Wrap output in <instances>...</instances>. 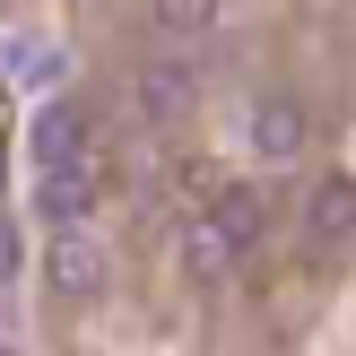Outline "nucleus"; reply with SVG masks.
Returning a JSON list of instances; mask_svg holds the SVG:
<instances>
[{
	"label": "nucleus",
	"instance_id": "obj_1",
	"mask_svg": "<svg viewBox=\"0 0 356 356\" xmlns=\"http://www.w3.org/2000/svg\"><path fill=\"white\" fill-rule=\"evenodd\" d=\"M104 200V156H70V165H52L44 183H35V209H44V226H87Z\"/></svg>",
	"mask_w": 356,
	"mask_h": 356
},
{
	"label": "nucleus",
	"instance_id": "obj_2",
	"mask_svg": "<svg viewBox=\"0 0 356 356\" xmlns=\"http://www.w3.org/2000/svg\"><path fill=\"white\" fill-rule=\"evenodd\" d=\"M44 278H52V296L87 305V296L104 287V243H96V235H79V226H61V235L44 243Z\"/></svg>",
	"mask_w": 356,
	"mask_h": 356
},
{
	"label": "nucleus",
	"instance_id": "obj_4",
	"mask_svg": "<svg viewBox=\"0 0 356 356\" xmlns=\"http://www.w3.org/2000/svg\"><path fill=\"white\" fill-rule=\"evenodd\" d=\"M200 226H209V235L226 243V252H252V243L270 235V200H261L252 183H235V191H218V209H209Z\"/></svg>",
	"mask_w": 356,
	"mask_h": 356
},
{
	"label": "nucleus",
	"instance_id": "obj_10",
	"mask_svg": "<svg viewBox=\"0 0 356 356\" xmlns=\"http://www.w3.org/2000/svg\"><path fill=\"white\" fill-rule=\"evenodd\" d=\"M17 261H26V235H17V226L0 218V287H9V278H17Z\"/></svg>",
	"mask_w": 356,
	"mask_h": 356
},
{
	"label": "nucleus",
	"instance_id": "obj_3",
	"mask_svg": "<svg viewBox=\"0 0 356 356\" xmlns=\"http://www.w3.org/2000/svg\"><path fill=\"white\" fill-rule=\"evenodd\" d=\"M26 148H35V165H70V156H87V104L79 96H52L44 113H35V131H26Z\"/></svg>",
	"mask_w": 356,
	"mask_h": 356
},
{
	"label": "nucleus",
	"instance_id": "obj_7",
	"mask_svg": "<svg viewBox=\"0 0 356 356\" xmlns=\"http://www.w3.org/2000/svg\"><path fill=\"white\" fill-rule=\"evenodd\" d=\"M148 26L165 35V44H200V35L218 26V0H156V9H148Z\"/></svg>",
	"mask_w": 356,
	"mask_h": 356
},
{
	"label": "nucleus",
	"instance_id": "obj_9",
	"mask_svg": "<svg viewBox=\"0 0 356 356\" xmlns=\"http://www.w3.org/2000/svg\"><path fill=\"white\" fill-rule=\"evenodd\" d=\"M183 252H191V270H200V278H218L226 261H235V252H226L218 235H209V226H191V235H183Z\"/></svg>",
	"mask_w": 356,
	"mask_h": 356
},
{
	"label": "nucleus",
	"instance_id": "obj_6",
	"mask_svg": "<svg viewBox=\"0 0 356 356\" xmlns=\"http://www.w3.org/2000/svg\"><path fill=\"white\" fill-rule=\"evenodd\" d=\"M305 226H313L322 243H348V235H356V183H348V174H322V183H313Z\"/></svg>",
	"mask_w": 356,
	"mask_h": 356
},
{
	"label": "nucleus",
	"instance_id": "obj_5",
	"mask_svg": "<svg viewBox=\"0 0 356 356\" xmlns=\"http://www.w3.org/2000/svg\"><path fill=\"white\" fill-rule=\"evenodd\" d=\"M252 156H270V165H296V156H305V113H296V96H261L252 104Z\"/></svg>",
	"mask_w": 356,
	"mask_h": 356
},
{
	"label": "nucleus",
	"instance_id": "obj_8",
	"mask_svg": "<svg viewBox=\"0 0 356 356\" xmlns=\"http://www.w3.org/2000/svg\"><path fill=\"white\" fill-rule=\"evenodd\" d=\"M139 96H148V113H156V122H174V113L191 104V70H183V61H148Z\"/></svg>",
	"mask_w": 356,
	"mask_h": 356
}]
</instances>
